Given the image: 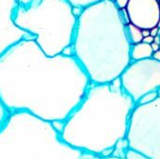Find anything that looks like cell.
Wrapping results in <instances>:
<instances>
[{
	"instance_id": "1",
	"label": "cell",
	"mask_w": 160,
	"mask_h": 159,
	"mask_svg": "<svg viewBox=\"0 0 160 159\" xmlns=\"http://www.w3.org/2000/svg\"><path fill=\"white\" fill-rule=\"evenodd\" d=\"M90 84L73 55L48 56L33 37L0 56V99L10 112H26L50 123H64Z\"/></svg>"
},
{
	"instance_id": "2",
	"label": "cell",
	"mask_w": 160,
	"mask_h": 159,
	"mask_svg": "<svg viewBox=\"0 0 160 159\" xmlns=\"http://www.w3.org/2000/svg\"><path fill=\"white\" fill-rule=\"evenodd\" d=\"M128 22V13L112 0H101L84 7L78 15L71 55L92 83L114 81L131 62Z\"/></svg>"
},
{
	"instance_id": "3",
	"label": "cell",
	"mask_w": 160,
	"mask_h": 159,
	"mask_svg": "<svg viewBox=\"0 0 160 159\" xmlns=\"http://www.w3.org/2000/svg\"><path fill=\"white\" fill-rule=\"evenodd\" d=\"M135 105L119 78L107 83L91 82L82 102L63 123L60 136L84 153L110 157L126 139Z\"/></svg>"
},
{
	"instance_id": "4",
	"label": "cell",
	"mask_w": 160,
	"mask_h": 159,
	"mask_svg": "<svg viewBox=\"0 0 160 159\" xmlns=\"http://www.w3.org/2000/svg\"><path fill=\"white\" fill-rule=\"evenodd\" d=\"M64 142L52 123L26 112H11L0 129V159H89Z\"/></svg>"
},
{
	"instance_id": "5",
	"label": "cell",
	"mask_w": 160,
	"mask_h": 159,
	"mask_svg": "<svg viewBox=\"0 0 160 159\" xmlns=\"http://www.w3.org/2000/svg\"><path fill=\"white\" fill-rule=\"evenodd\" d=\"M78 15L67 0H37L27 6L18 5L13 22L34 37L48 56L65 53L70 49Z\"/></svg>"
},
{
	"instance_id": "6",
	"label": "cell",
	"mask_w": 160,
	"mask_h": 159,
	"mask_svg": "<svg viewBox=\"0 0 160 159\" xmlns=\"http://www.w3.org/2000/svg\"><path fill=\"white\" fill-rule=\"evenodd\" d=\"M126 140L129 149L151 159H160V97L151 103L135 105Z\"/></svg>"
},
{
	"instance_id": "7",
	"label": "cell",
	"mask_w": 160,
	"mask_h": 159,
	"mask_svg": "<svg viewBox=\"0 0 160 159\" xmlns=\"http://www.w3.org/2000/svg\"><path fill=\"white\" fill-rule=\"evenodd\" d=\"M119 79L123 90L137 104L142 96L160 88V62L153 57L131 61Z\"/></svg>"
},
{
	"instance_id": "8",
	"label": "cell",
	"mask_w": 160,
	"mask_h": 159,
	"mask_svg": "<svg viewBox=\"0 0 160 159\" xmlns=\"http://www.w3.org/2000/svg\"><path fill=\"white\" fill-rule=\"evenodd\" d=\"M18 0H0V56L13 44L31 37L13 22Z\"/></svg>"
},
{
	"instance_id": "9",
	"label": "cell",
	"mask_w": 160,
	"mask_h": 159,
	"mask_svg": "<svg viewBox=\"0 0 160 159\" xmlns=\"http://www.w3.org/2000/svg\"><path fill=\"white\" fill-rule=\"evenodd\" d=\"M126 10L129 22L142 30L158 26L160 20L158 0H129Z\"/></svg>"
},
{
	"instance_id": "10",
	"label": "cell",
	"mask_w": 160,
	"mask_h": 159,
	"mask_svg": "<svg viewBox=\"0 0 160 159\" xmlns=\"http://www.w3.org/2000/svg\"><path fill=\"white\" fill-rule=\"evenodd\" d=\"M154 51L151 47V44H147L144 42H140L134 45H131L130 57L131 61L142 60L153 57Z\"/></svg>"
},
{
	"instance_id": "11",
	"label": "cell",
	"mask_w": 160,
	"mask_h": 159,
	"mask_svg": "<svg viewBox=\"0 0 160 159\" xmlns=\"http://www.w3.org/2000/svg\"><path fill=\"white\" fill-rule=\"evenodd\" d=\"M126 29H127V35H128V40L131 45H134L142 41L143 36H142V30L141 28L137 27L131 22H128L126 24Z\"/></svg>"
},
{
	"instance_id": "12",
	"label": "cell",
	"mask_w": 160,
	"mask_h": 159,
	"mask_svg": "<svg viewBox=\"0 0 160 159\" xmlns=\"http://www.w3.org/2000/svg\"><path fill=\"white\" fill-rule=\"evenodd\" d=\"M74 8L78 9H83L84 7H87L91 5H94L101 0H67Z\"/></svg>"
},
{
	"instance_id": "13",
	"label": "cell",
	"mask_w": 160,
	"mask_h": 159,
	"mask_svg": "<svg viewBox=\"0 0 160 159\" xmlns=\"http://www.w3.org/2000/svg\"><path fill=\"white\" fill-rule=\"evenodd\" d=\"M10 113H11V112L7 109V107L4 105V103H3L2 100L0 99V129H1L2 127L6 124V122H7V120L8 119Z\"/></svg>"
},
{
	"instance_id": "14",
	"label": "cell",
	"mask_w": 160,
	"mask_h": 159,
	"mask_svg": "<svg viewBox=\"0 0 160 159\" xmlns=\"http://www.w3.org/2000/svg\"><path fill=\"white\" fill-rule=\"evenodd\" d=\"M158 97V92L157 91H152V92H149V93L145 94L144 96H142L139 99V101L137 102V104H147V103H151L155 99H157Z\"/></svg>"
},
{
	"instance_id": "15",
	"label": "cell",
	"mask_w": 160,
	"mask_h": 159,
	"mask_svg": "<svg viewBox=\"0 0 160 159\" xmlns=\"http://www.w3.org/2000/svg\"><path fill=\"white\" fill-rule=\"evenodd\" d=\"M125 158L126 159H151L148 157L144 156L142 153H139L137 151H134L132 149H128L125 153Z\"/></svg>"
},
{
	"instance_id": "16",
	"label": "cell",
	"mask_w": 160,
	"mask_h": 159,
	"mask_svg": "<svg viewBox=\"0 0 160 159\" xmlns=\"http://www.w3.org/2000/svg\"><path fill=\"white\" fill-rule=\"evenodd\" d=\"M129 0H114V4L116 5V7L119 8V9H124L127 7L128 6V3Z\"/></svg>"
},
{
	"instance_id": "17",
	"label": "cell",
	"mask_w": 160,
	"mask_h": 159,
	"mask_svg": "<svg viewBox=\"0 0 160 159\" xmlns=\"http://www.w3.org/2000/svg\"><path fill=\"white\" fill-rule=\"evenodd\" d=\"M142 42L147 43V44H152V43L154 42V37H152V36H148V37H143Z\"/></svg>"
},
{
	"instance_id": "18",
	"label": "cell",
	"mask_w": 160,
	"mask_h": 159,
	"mask_svg": "<svg viewBox=\"0 0 160 159\" xmlns=\"http://www.w3.org/2000/svg\"><path fill=\"white\" fill-rule=\"evenodd\" d=\"M158 30H159V28L157 26V27H154V28H152V29H150V36H152V37H156V36H158Z\"/></svg>"
},
{
	"instance_id": "19",
	"label": "cell",
	"mask_w": 160,
	"mask_h": 159,
	"mask_svg": "<svg viewBox=\"0 0 160 159\" xmlns=\"http://www.w3.org/2000/svg\"><path fill=\"white\" fill-rule=\"evenodd\" d=\"M35 1H37V0H18L19 5H22V6H27Z\"/></svg>"
},
{
	"instance_id": "20",
	"label": "cell",
	"mask_w": 160,
	"mask_h": 159,
	"mask_svg": "<svg viewBox=\"0 0 160 159\" xmlns=\"http://www.w3.org/2000/svg\"><path fill=\"white\" fill-rule=\"evenodd\" d=\"M153 58L160 62V48L158 51H157V52H154V54H153Z\"/></svg>"
},
{
	"instance_id": "21",
	"label": "cell",
	"mask_w": 160,
	"mask_h": 159,
	"mask_svg": "<svg viewBox=\"0 0 160 159\" xmlns=\"http://www.w3.org/2000/svg\"><path fill=\"white\" fill-rule=\"evenodd\" d=\"M151 47H152V49H153V51H154V52H157V51H158V50H159L160 45L159 44L155 43V42H153V43L151 44Z\"/></svg>"
},
{
	"instance_id": "22",
	"label": "cell",
	"mask_w": 160,
	"mask_h": 159,
	"mask_svg": "<svg viewBox=\"0 0 160 159\" xmlns=\"http://www.w3.org/2000/svg\"><path fill=\"white\" fill-rule=\"evenodd\" d=\"M101 159H126L125 157H117V156H110V157H102Z\"/></svg>"
},
{
	"instance_id": "23",
	"label": "cell",
	"mask_w": 160,
	"mask_h": 159,
	"mask_svg": "<svg viewBox=\"0 0 160 159\" xmlns=\"http://www.w3.org/2000/svg\"><path fill=\"white\" fill-rule=\"evenodd\" d=\"M142 36H143V37L150 36V30L149 29H142Z\"/></svg>"
},
{
	"instance_id": "24",
	"label": "cell",
	"mask_w": 160,
	"mask_h": 159,
	"mask_svg": "<svg viewBox=\"0 0 160 159\" xmlns=\"http://www.w3.org/2000/svg\"><path fill=\"white\" fill-rule=\"evenodd\" d=\"M154 42L155 43H157V44H159L160 45V36H156L155 37H154Z\"/></svg>"
},
{
	"instance_id": "25",
	"label": "cell",
	"mask_w": 160,
	"mask_h": 159,
	"mask_svg": "<svg viewBox=\"0 0 160 159\" xmlns=\"http://www.w3.org/2000/svg\"><path fill=\"white\" fill-rule=\"evenodd\" d=\"M157 92H158V97H160V88H159V89H158V91H157Z\"/></svg>"
},
{
	"instance_id": "26",
	"label": "cell",
	"mask_w": 160,
	"mask_h": 159,
	"mask_svg": "<svg viewBox=\"0 0 160 159\" xmlns=\"http://www.w3.org/2000/svg\"><path fill=\"white\" fill-rule=\"evenodd\" d=\"M158 27L160 28V20H159V22H158Z\"/></svg>"
},
{
	"instance_id": "27",
	"label": "cell",
	"mask_w": 160,
	"mask_h": 159,
	"mask_svg": "<svg viewBox=\"0 0 160 159\" xmlns=\"http://www.w3.org/2000/svg\"><path fill=\"white\" fill-rule=\"evenodd\" d=\"M158 3H159V7H160V0H158Z\"/></svg>"
},
{
	"instance_id": "28",
	"label": "cell",
	"mask_w": 160,
	"mask_h": 159,
	"mask_svg": "<svg viewBox=\"0 0 160 159\" xmlns=\"http://www.w3.org/2000/svg\"><path fill=\"white\" fill-rule=\"evenodd\" d=\"M112 1H114V0H112Z\"/></svg>"
}]
</instances>
